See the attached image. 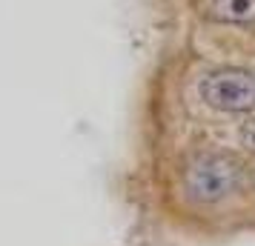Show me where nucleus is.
Wrapping results in <instances>:
<instances>
[{
    "label": "nucleus",
    "mask_w": 255,
    "mask_h": 246,
    "mask_svg": "<svg viewBox=\"0 0 255 246\" xmlns=\"http://www.w3.org/2000/svg\"><path fill=\"white\" fill-rule=\"evenodd\" d=\"M241 183V164L227 152H198L184 166V186L186 198L195 203H218L232 195Z\"/></svg>",
    "instance_id": "nucleus-1"
},
{
    "label": "nucleus",
    "mask_w": 255,
    "mask_h": 246,
    "mask_svg": "<svg viewBox=\"0 0 255 246\" xmlns=\"http://www.w3.org/2000/svg\"><path fill=\"white\" fill-rule=\"evenodd\" d=\"M204 106L224 115H250L255 109V72L244 66H218L198 81Z\"/></svg>",
    "instance_id": "nucleus-2"
},
{
    "label": "nucleus",
    "mask_w": 255,
    "mask_h": 246,
    "mask_svg": "<svg viewBox=\"0 0 255 246\" xmlns=\"http://www.w3.org/2000/svg\"><path fill=\"white\" fill-rule=\"evenodd\" d=\"M198 14L209 23L247 26L255 23V0H192Z\"/></svg>",
    "instance_id": "nucleus-3"
},
{
    "label": "nucleus",
    "mask_w": 255,
    "mask_h": 246,
    "mask_svg": "<svg viewBox=\"0 0 255 246\" xmlns=\"http://www.w3.org/2000/svg\"><path fill=\"white\" fill-rule=\"evenodd\" d=\"M238 143H241L247 152L255 155V115H250L241 126H238Z\"/></svg>",
    "instance_id": "nucleus-4"
}]
</instances>
